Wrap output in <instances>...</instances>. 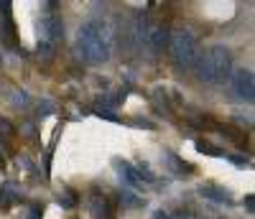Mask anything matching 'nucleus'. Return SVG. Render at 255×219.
<instances>
[{
  "mask_svg": "<svg viewBox=\"0 0 255 219\" xmlns=\"http://www.w3.org/2000/svg\"><path fill=\"white\" fill-rule=\"evenodd\" d=\"M13 135H15V127L10 125V120L0 117V138H3V140H8V138H13Z\"/></svg>",
  "mask_w": 255,
  "mask_h": 219,
  "instance_id": "13",
  "label": "nucleus"
},
{
  "mask_svg": "<svg viewBox=\"0 0 255 219\" xmlns=\"http://www.w3.org/2000/svg\"><path fill=\"white\" fill-rule=\"evenodd\" d=\"M90 214L95 219H115V207H113V202L108 199V196L95 194L92 202H90Z\"/></svg>",
  "mask_w": 255,
  "mask_h": 219,
  "instance_id": "8",
  "label": "nucleus"
},
{
  "mask_svg": "<svg viewBox=\"0 0 255 219\" xmlns=\"http://www.w3.org/2000/svg\"><path fill=\"white\" fill-rule=\"evenodd\" d=\"M156 219H168V217H166V214H161V212H158V214H156Z\"/></svg>",
  "mask_w": 255,
  "mask_h": 219,
  "instance_id": "17",
  "label": "nucleus"
},
{
  "mask_svg": "<svg viewBox=\"0 0 255 219\" xmlns=\"http://www.w3.org/2000/svg\"><path fill=\"white\" fill-rule=\"evenodd\" d=\"M168 161L174 163V168L179 171V173H191L194 168H191V163H186V161H181L179 156H174V153H168Z\"/></svg>",
  "mask_w": 255,
  "mask_h": 219,
  "instance_id": "12",
  "label": "nucleus"
},
{
  "mask_svg": "<svg viewBox=\"0 0 255 219\" xmlns=\"http://www.w3.org/2000/svg\"><path fill=\"white\" fill-rule=\"evenodd\" d=\"M38 31H41V41H38V54L41 56H49L51 51H54V46L61 41V36H64V23H61V13H56V8H54V3L49 5V10L41 15V26H38Z\"/></svg>",
  "mask_w": 255,
  "mask_h": 219,
  "instance_id": "4",
  "label": "nucleus"
},
{
  "mask_svg": "<svg viewBox=\"0 0 255 219\" xmlns=\"http://www.w3.org/2000/svg\"><path fill=\"white\" fill-rule=\"evenodd\" d=\"M115 168H118V173H120V176L130 184L133 189H140V186H143V176H140V171H138L135 166H130L128 161H115Z\"/></svg>",
  "mask_w": 255,
  "mask_h": 219,
  "instance_id": "9",
  "label": "nucleus"
},
{
  "mask_svg": "<svg viewBox=\"0 0 255 219\" xmlns=\"http://www.w3.org/2000/svg\"><path fill=\"white\" fill-rule=\"evenodd\" d=\"M0 38L5 41V46H13V41H15V26H13L10 3H0Z\"/></svg>",
  "mask_w": 255,
  "mask_h": 219,
  "instance_id": "7",
  "label": "nucleus"
},
{
  "mask_svg": "<svg viewBox=\"0 0 255 219\" xmlns=\"http://www.w3.org/2000/svg\"><path fill=\"white\" fill-rule=\"evenodd\" d=\"M168 46V31L158 20H145V33H143V49H148L153 56L161 54Z\"/></svg>",
  "mask_w": 255,
  "mask_h": 219,
  "instance_id": "6",
  "label": "nucleus"
},
{
  "mask_svg": "<svg viewBox=\"0 0 255 219\" xmlns=\"http://www.w3.org/2000/svg\"><path fill=\"white\" fill-rule=\"evenodd\" d=\"M115 33L108 20L92 18L87 23H82L77 31V51L87 64H105L113 54Z\"/></svg>",
  "mask_w": 255,
  "mask_h": 219,
  "instance_id": "1",
  "label": "nucleus"
},
{
  "mask_svg": "<svg viewBox=\"0 0 255 219\" xmlns=\"http://www.w3.org/2000/svg\"><path fill=\"white\" fill-rule=\"evenodd\" d=\"M197 79L202 84H222L232 74V54L225 46H209L204 54H199L197 61Z\"/></svg>",
  "mask_w": 255,
  "mask_h": 219,
  "instance_id": "2",
  "label": "nucleus"
},
{
  "mask_svg": "<svg viewBox=\"0 0 255 219\" xmlns=\"http://www.w3.org/2000/svg\"><path fill=\"white\" fill-rule=\"evenodd\" d=\"M168 51H171L174 64L184 72L194 69L197 61H199V54H202L197 36L189 28H174L171 33H168Z\"/></svg>",
  "mask_w": 255,
  "mask_h": 219,
  "instance_id": "3",
  "label": "nucleus"
},
{
  "mask_svg": "<svg viewBox=\"0 0 255 219\" xmlns=\"http://www.w3.org/2000/svg\"><path fill=\"white\" fill-rule=\"evenodd\" d=\"M230 92L240 102H253L255 100V77L250 69H235L230 74Z\"/></svg>",
  "mask_w": 255,
  "mask_h": 219,
  "instance_id": "5",
  "label": "nucleus"
},
{
  "mask_svg": "<svg viewBox=\"0 0 255 219\" xmlns=\"http://www.w3.org/2000/svg\"><path fill=\"white\" fill-rule=\"evenodd\" d=\"M225 158H230V161H235L238 166H245V163H248V158H243V156H225Z\"/></svg>",
  "mask_w": 255,
  "mask_h": 219,
  "instance_id": "16",
  "label": "nucleus"
},
{
  "mask_svg": "<svg viewBox=\"0 0 255 219\" xmlns=\"http://www.w3.org/2000/svg\"><path fill=\"white\" fill-rule=\"evenodd\" d=\"M197 150H199V153H207V156H227L225 150L215 148V145H212V143H207V140H199V143H197Z\"/></svg>",
  "mask_w": 255,
  "mask_h": 219,
  "instance_id": "11",
  "label": "nucleus"
},
{
  "mask_svg": "<svg viewBox=\"0 0 255 219\" xmlns=\"http://www.w3.org/2000/svg\"><path fill=\"white\" fill-rule=\"evenodd\" d=\"M59 204H64L67 209H72V207H77V196H74L72 191H64V194L59 196Z\"/></svg>",
  "mask_w": 255,
  "mask_h": 219,
  "instance_id": "15",
  "label": "nucleus"
},
{
  "mask_svg": "<svg viewBox=\"0 0 255 219\" xmlns=\"http://www.w3.org/2000/svg\"><path fill=\"white\" fill-rule=\"evenodd\" d=\"M10 102H13V107H28V95L26 92H13Z\"/></svg>",
  "mask_w": 255,
  "mask_h": 219,
  "instance_id": "14",
  "label": "nucleus"
},
{
  "mask_svg": "<svg viewBox=\"0 0 255 219\" xmlns=\"http://www.w3.org/2000/svg\"><path fill=\"white\" fill-rule=\"evenodd\" d=\"M199 194L204 196V199L220 202V204H230V202H232L227 191H220V189H215V186H202V189H199Z\"/></svg>",
  "mask_w": 255,
  "mask_h": 219,
  "instance_id": "10",
  "label": "nucleus"
}]
</instances>
